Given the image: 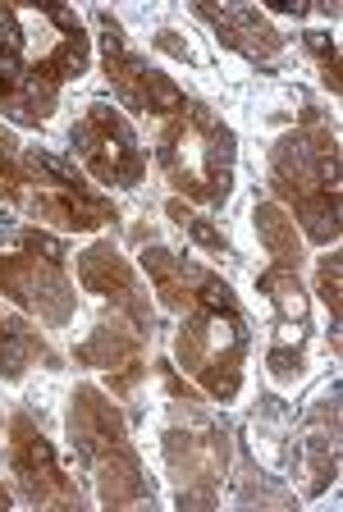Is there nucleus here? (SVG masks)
Listing matches in <instances>:
<instances>
[{"label": "nucleus", "mask_w": 343, "mask_h": 512, "mask_svg": "<svg viewBox=\"0 0 343 512\" xmlns=\"http://www.w3.org/2000/svg\"><path fill=\"white\" fill-rule=\"evenodd\" d=\"M270 188L298 211L311 243L339 238V138L316 110H302V133L270 147Z\"/></svg>", "instance_id": "obj_1"}, {"label": "nucleus", "mask_w": 343, "mask_h": 512, "mask_svg": "<svg viewBox=\"0 0 343 512\" xmlns=\"http://www.w3.org/2000/svg\"><path fill=\"white\" fill-rule=\"evenodd\" d=\"M179 366L202 384L215 403H229L243 384V357H247V320L238 311V298L229 293V284L220 275L206 270L197 302L183 320L179 339Z\"/></svg>", "instance_id": "obj_2"}, {"label": "nucleus", "mask_w": 343, "mask_h": 512, "mask_svg": "<svg viewBox=\"0 0 343 512\" xmlns=\"http://www.w3.org/2000/svg\"><path fill=\"white\" fill-rule=\"evenodd\" d=\"M161 170L170 183L202 206H225L234 192V133L225 119H215L202 101H188L183 115L161 128Z\"/></svg>", "instance_id": "obj_3"}, {"label": "nucleus", "mask_w": 343, "mask_h": 512, "mask_svg": "<svg viewBox=\"0 0 343 512\" xmlns=\"http://www.w3.org/2000/svg\"><path fill=\"white\" fill-rule=\"evenodd\" d=\"M69 439H74V453L83 458V467H92V476H97V494L106 508H129V503L151 499L142 462L133 453L129 435H124V416L92 384H78L74 389Z\"/></svg>", "instance_id": "obj_4"}, {"label": "nucleus", "mask_w": 343, "mask_h": 512, "mask_svg": "<svg viewBox=\"0 0 343 512\" xmlns=\"http://www.w3.org/2000/svg\"><path fill=\"white\" fill-rule=\"evenodd\" d=\"M28 188L19 202L37 211L42 220H55L60 229H97V224L115 220V206L83 183V174L69 160L51 156V151H28Z\"/></svg>", "instance_id": "obj_5"}, {"label": "nucleus", "mask_w": 343, "mask_h": 512, "mask_svg": "<svg viewBox=\"0 0 343 512\" xmlns=\"http://www.w3.org/2000/svg\"><path fill=\"white\" fill-rule=\"evenodd\" d=\"M69 147L101 183H115V188H138L147 174V156L138 147L133 124L106 101H92L83 110V119L69 128Z\"/></svg>", "instance_id": "obj_6"}, {"label": "nucleus", "mask_w": 343, "mask_h": 512, "mask_svg": "<svg viewBox=\"0 0 343 512\" xmlns=\"http://www.w3.org/2000/svg\"><path fill=\"white\" fill-rule=\"evenodd\" d=\"M97 23H101V60H106V78H110V87H115L119 101H124L129 110H147V115H170V119L183 115V106H188L183 87L170 83L161 69H151L138 51H129L119 23L110 19V10H101Z\"/></svg>", "instance_id": "obj_7"}, {"label": "nucleus", "mask_w": 343, "mask_h": 512, "mask_svg": "<svg viewBox=\"0 0 343 512\" xmlns=\"http://www.w3.org/2000/svg\"><path fill=\"white\" fill-rule=\"evenodd\" d=\"M0 293L14 302V307L37 311L42 325H65L74 316V284L65 279V266H55L37 252H10L0 256Z\"/></svg>", "instance_id": "obj_8"}, {"label": "nucleus", "mask_w": 343, "mask_h": 512, "mask_svg": "<svg viewBox=\"0 0 343 512\" xmlns=\"http://www.w3.org/2000/svg\"><path fill=\"white\" fill-rule=\"evenodd\" d=\"M10 471L28 503H42V508H78L74 480L60 471L51 439L33 426L28 412H19L10 421Z\"/></svg>", "instance_id": "obj_9"}, {"label": "nucleus", "mask_w": 343, "mask_h": 512, "mask_svg": "<svg viewBox=\"0 0 343 512\" xmlns=\"http://www.w3.org/2000/svg\"><path fill=\"white\" fill-rule=\"evenodd\" d=\"M23 19L0 5V115L14 124H46L55 110V87H46L23 60Z\"/></svg>", "instance_id": "obj_10"}, {"label": "nucleus", "mask_w": 343, "mask_h": 512, "mask_svg": "<svg viewBox=\"0 0 343 512\" xmlns=\"http://www.w3.org/2000/svg\"><path fill=\"white\" fill-rule=\"evenodd\" d=\"M165 458H170V471L179 480V508H211L220 471H225V430H170Z\"/></svg>", "instance_id": "obj_11"}, {"label": "nucleus", "mask_w": 343, "mask_h": 512, "mask_svg": "<svg viewBox=\"0 0 343 512\" xmlns=\"http://www.w3.org/2000/svg\"><path fill=\"white\" fill-rule=\"evenodd\" d=\"M78 279H83L87 293H101V298L115 302V307L129 316V325H138L142 334H151V302H147L138 275H133V266L119 256L115 243L87 247V252L78 256Z\"/></svg>", "instance_id": "obj_12"}, {"label": "nucleus", "mask_w": 343, "mask_h": 512, "mask_svg": "<svg viewBox=\"0 0 343 512\" xmlns=\"http://www.w3.org/2000/svg\"><path fill=\"white\" fill-rule=\"evenodd\" d=\"M293 462H307L311 471L307 494H321L334 480V471H339V384H330V394L316 398V412L307 416L302 439H293L289 467Z\"/></svg>", "instance_id": "obj_13"}, {"label": "nucleus", "mask_w": 343, "mask_h": 512, "mask_svg": "<svg viewBox=\"0 0 343 512\" xmlns=\"http://www.w3.org/2000/svg\"><path fill=\"white\" fill-rule=\"evenodd\" d=\"M142 339H147V334H142L138 325L124 330V325L110 316L106 325H97V334L78 348V362L115 371L110 375V389H115V394H129L133 384H138V375L147 371V366H142Z\"/></svg>", "instance_id": "obj_14"}, {"label": "nucleus", "mask_w": 343, "mask_h": 512, "mask_svg": "<svg viewBox=\"0 0 343 512\" xmlns=\"http://www.w3.org/2000/svg\"><path fill=\"white\" fill-rule=\"evenodd\" d=\"M197 19H206L215 28V37L229 46V51L247 55V60H270V55H279V46H284V37H279L275 28L266 23V14L252 10V5H197Z\"/></svg>", "instance_id": "obj_15"}, {"label": "nucleus", "mask_w": 343, "mask_h": 512, "mask_svg": "<svg viewBox=\"0 0 343 512\" xmlns=\"http://www.w3.org/2000/svg\"><path fill=\"white\" fill-rule=\"evenodd\" d=\"M42 14L60 28V42H55V51L46 55V60L33 64V74L42 78L46 87L60 92V83L87 74V32H83V19H78L74 10H42Z\"/></svg>", "instance_id": "obj_16"}, {"label": "nucleus", "mask_w": 343, "mask_h": 512, "mask_svg": "<svg viewBox=\"0 0 343 512\" xmlns=\"http://www.w3.org/2000/svg\"><path fill=\"white\" fill-rule=\"evenodd\" d=\"M142 266H147L151 288L161 293L165 307L170 311H193L197 288H202V279H206L202 266H193V261L165 252V247H147V252H142Z\"/></svg>", "instance_id": "obj_17"}, {"label": "nucleus", "mask_w": 343, "mask_h": 512, "mask_svg": "<svg viewBox=\"0 0 343 512\" xmlns=\"http://www.w3.org/2000/svg\"><path fill=\"white\" fill-rule=\"evenodd\" d=\"M252 224H257V238H261V247L270 252V261H275V266H284V270H298L302 266V238H298L293 215L284 211V206L261 202L257 211H252Z\"/></svg>", "instance_id": "obj_18"}, {"label": "nucleus", "mask_w": 343, "mask_h": 512, "mask_svg": "<svg viewBox=\"0 0 343 512\" xmlns=\"http://www.w3.org/2000/svg\"><path fill=\"white\" fill-rule=\"evenodd\" d=\"M37 357H46V348L33 325H23L19 316H0V380H19Z\"/></svg>", "instance_id": "obj_19"}, {"label": "nucleus", "mask_w": 343, "mask_h": 512, "mask_svg": "<svg viewBox=\"0 0 343 512\" xmlns=\"http://www.w3.org/2000/svg\"><path fill=\"white\" fill-rule=\"evenodd\" d=\"M257 288L266 293V302L275 307V316H279V320L307 325V293H302V284H298V270L270 266V270H261Z\"/></svg>", "instance_id": "obj_20"}, {"label": "nucleus", "mask_w": 343, "mask_h": 512, "mask_svg": "<svg viewBox=\"0 0 343 512\" xmlns=\"http://www.w3.org/2000/svg\"><path fill=\"white\" fill-rule=\"evenodd\" d=\"M302 348H307V325L275 320V334H270V348H266V366L279 384H293L302 375Z\"/></svg>", "instance_id": "obj_21"}, {"label": "nucleus", "mask_w": 343, "mask_h": 512, "mask_svg": "<svg viewBox=\"0 0 343 512\" xmlns=\"http://www.w3.org/2000/svg\"><path fill=\"white\" fill-rule=\"evenodd\" d=\"M170 215H174V224H179V229H188V234H193L197 243L206 247V252H229V238L220 234L215 224H206L202 215H193V211H188V206H183V202H170Z\"/></svg>", "instance_id": "obj_22"}, {"label": "nucleus", "mask_w": 343, "mask_h": 512, "mask_svg": "<svg viewBox=\"0 0 343 512\" xmlns=\"http://www.w3.org/2000/svg\"><path fill=\"white\" fill-rule=\"evenodd\" d=\"M316 288H321V302L330 307V325L334 339H339V256H325L321 270H316Z\"/></svg>", "instance_id": "obj_23"}, {"label": "nucleus", "mask_w": 343, "mask_h": 512, "mask_svg": "<svg viewBox=\"0 0 343 512\" xmlns=\"http://www.w3.org/2000/svg\"><path fill=\"white\" fill-rule=\"evenodd\" d=\"M302 42H307V51L321 60L330 92H339V46L330 42V32H302Z\"/></svg>", "instance_id": "obj_24"}, {"label": "nucleus", "mask_w": 343, "mask_h": 512, "mask_svg": "<svg viewBox=\"0 0 343 512\" xmlns=\"http://www.w3.org/2000/svg\"><path fill=\"white\" fill-rule=\"evenodd\" d=\"M19 247L23 252H37V256H46V261H55V266H65V243L60 238H51V234H42V229H23L19 234Z\"/></svg>", "instance_id": "obj_25"}]
</instances>
